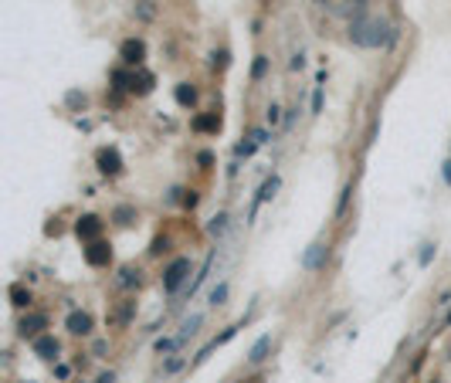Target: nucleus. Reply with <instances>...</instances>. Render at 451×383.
Wrapping results in <instances>:
<instances>
[{
	"label": "nucleus",
	"instance_id": "4468645a",
	"mask_svg": "<svg viewBox=\"0 0 451 383\" xmlns=\"http://www.w3.org/2000/svg\"><path fill=\"white\" fill-rule=\"evenodd\" d=\"M98 163H102V173H119V156L115 153H102Z\"/></svg>",
	"mask_w": 451,
	"mask_h": 383
},
{
	"label": "nucleus",
	"instance_id": "ddd939ff",
	"mask_svg": "<svg viewBox=\"0 0 451 383\" xmlns=\"http://www.w3.org/2000/svg\"><path fill=\"white\" fill-rule=\"evenodd\" d=\"M122 58H126L129 65H136V61L143 58V44H139V41H129V44L122 48Z\"/></svg>",
	"mask_w": 451,
	"mask_h": 383
},
{
	"label": "nucleus",
	"instance_id": "412c9836",
	"mask_svg": "<svg viewBox=\"0 0 451 383\" xmlns=\"http://www.w3.org/2000/svg\"><path fill=\"white\" fill-rule=\"evenodd\" d=\"M10 295H14V302H17V306H27V302H31V295H24V292H20V288H14V292H10Z\"/></svg>",
	"mask_w": 451,
	"mask_h": 383
},
{
	"label": "nucleus",
	"instance_id": "4be33fe9",
	"mask_svg": "<svg viewBox=\"0 0 451 383\" xmlns=\"http://www.w3.org/2000/svg\"><path fill=\"white\" fill-rule=\"evenodd\" d=\"M180 363H183V360H180V356H173V360L163 366V373H177V370H180Z\"/></svg>",
	"mask_w": 451,
	"mask_h": 383
},
{
	"label": "nucleus",
	"instance_id": "6ab92c4d",
	"mask_svg": "<svg viewBox=\"0 0 451 383\" xmlns=\"http://www.w3.org/2000/svg\"><path fill=\"white\" fill-rule=\"evenodd\" d=\"M177 102H180V105H190V102H193V88L180 85V88H177Z\"/></svg>",
	"mask_w": 451,
	"mask_h": 383
},
{
	"label": "nucleus",
	"instance_id": "2eb2a0df",
	"mask_svg": "<svg viewBox=\"0 0 451 383\" xmlns=\"http://www.w3.org/2000/svg\"><path fill=\"white\" fill-rule=\"evenodd\" d=\"M200 326V315H190L187 322H183V329H180V336H177V343H183V339H187L190 332H193V329Z\"/></svg>",
	"mask_w": 451,
	"mask_h": 383
},
{
	"label": "nucleus",
	"instance_id": "39448f33",
	"mask_svg": "<svg viewBox=\"0 0 451 383\" xmlns=\"http://www.w3.org/2000/svg\"><path fill=\"white\" fill-rule=\"evenodd\" d=\"M34 353L44 356V360H51V356H58V343L51 339V336H41L38 343H34Z\"/></svg>",
	"mask_w": 451,
	"mask_h": 383
},
{
	"label": "nucleus",
	"instance_id": "f8f14e48",
	"mask_svg": "<svg viewBox=\"0 0 451 383\" xmlns=\"http://www.w3.org/2000/svg\"><path fill=\"white\" fill-rule=\"evenodd\" d=\"M268 346H271V336H262V339L255 343V349H251V363H262L265 353H268Z\"/></svg>",
	"mask_w": 451,
	"mask_h": 383
},
{
	"label": "nucleus",
	"instance_id": "7ed1b4c3",
	"mask_svg": "<svg viewBox=\"0 0 451 383\" xmlns=\"http://www.w3.org/2000/svg\"><path fill=\"white\" fill-rule=\"evenodd\" d=\"M187 271H190V258H177V261L167 268V275H163V288H167V292H177V288L183 285Z\"/></svg>",
	"mask_w": 451,
	"mask_h": 383
},
{
	"label": "nucleus",
	"instance_id": "423d86ee",
	"mask_svg": "<svg viewBox=\"0 0 451 383\" xmlns=\"http://www.w3.org/2000/svg\"><path fill=\"white\" fill-rule=\"evenodd\" d=\"M275 190H278V176H271V180H268V183L262 187V193L255 197V204H251V217H255V211H258V207H262V204H265V200H268V197H271Z\"/></svg>",
	"mask_w": 451,
	"mask_h": 383
},
{
	"label": "nucleus",
	"instance_id": "20e7f679",
	"mask_svg": "<svg viewBox=\"0 0 451 383\" xmlns=\"http://www.w3.org/2000/svg\"><path fill=\"white\" fill-rule=\"evenodd\" d=\"M265 136H268L265 129H255V133H251V136L245 139V143L238 146V156H245V159H248V156H251V153H255V150H258V146L265 143Z\"/></svg>",
	"mask_w": 451,
	"mask_h": 383
},
{
	"label": "nucleus",
	"instance_id": "1a4fd4ad",
	"mask_svg": "<svg viewBox=\"0 0 451 383\" xmlns=\"http://www.w3.org/2000/svg\"><path fill=\"white\" fill-rule=\"evenodd\" d=\"M44 326H48V319H44V315H27V319L20 322V332H24V336H34V332H38V329H44Z\"/></svg>",
	"mask_w": 451,
	"mask_h": 383
},
{
	"label": "nucleus",
	"instance_id": "f03ea898",
	"mask_svg": "<svg viewBox=\"0 0 451 383\" xmlns=\"http://www.w3.org/2000/svg\"><path fill=\"white\" fill-rule=\"evenodd\" d=\"M316 3H322L329 14H336V17H350V20H357V17H366L363 10H366V3L370 0H316Z\"/></svg>",
	"mask_w": 451,
	"mask_h": 383
},
{
	"label": "nucleus",
	"instance_id": "dca6fc26",
	"mask_svg": "<svg viewBox=\"0 0 451 383\" xmlns=\"http://www.w3.org/2000/svg\"><path fill=\"white\" fill-rule=\"evenodd\" d=\"M132 282H139V271H132V268H122V271H119V285L129 288Z\"/></svg>",
	"mask_w": 451,
	"mask_h": 383
},
{
	"label": "nucleus",
	"instance_id": "b1692460",
	"mask_svg": "<svg viewBox=\"0 0 451 383\" xmlns=\"http://www.w3.org/2000/svg\"><path fill=\"white\" fill-rule=\"evenodd\" d=\"M98 383H115V377H112V373H102V377H98Z\"/></svg>",
	"mask_w": 451,
	"mask_h": 383
},
{
	"label": "nucleus",
	"instance_id": "a211bd4d",
	"mask_svg": "<svg viewBox=\"0 0 451 383\" xmlns=\"http://www.w3.org/2000/svg\"><path fill=\"white\" fill-rule=\"evenodd\" d=\"M224 299H227V285H224V282H221V285H217V288H214V292H210V306H221V302H224Z\"/></svg>",
	"mask_w": 451,
	"mask_h": 383
},
{
	"label": "nucleus",
	"instance_id": "f257e3e1",
	"mask_svg": "<svg viewBox=\"0 0 451 383\" xmlns=\"http://www.w3.org/2000/svg\"><path fill=\"white\" fill-rule=\"evenodd\" d=\"M397 38L394 24L383 17H357L350 20V41L360 48H387Z\"/></svg>",
	"mask_w": 451,
	"mask_h": 383
},
{
	"label": "nucleus",
	"instance_id": "6e6552de",
	"mask_svg": "<svg viewBox=\"0 0 451 383\" xmlns=\"http://www.w3.org/2000/svg\"><path fill=\"white\" fill-rule=\"evenodd\" d=\"M68 329H72V332H89V329H92V319H89L85 312H72V315H68Z\"/></svg>",
	"mask_w": 451,
	"mask_h": 383
},
{
	"label": "nucleus",
	"instance_id": "9b49d317",
	"mask_svg": "<svg viewBox=\"0 0 451 383\" xmlns=\"http://www.w3.org/2000/svg\"><path fill=\"white\" fill-rule=\"evenodd\" d=\"M98 228H102V224H98L95 217H82V221H78V237H95Z\"/></svg>",
	"mask_w": 451,
	"mask_h": 383
},
{
	"label": "nucleus",
	"instance_id": "f3484780",
	"mask_svg": "<svg viewBox=\"0 0 451 383\" xmlns=\"http://www.w3.org/2000/svg\"><path fill=\"white\" fill-rule=\"evenodd\" d=\"M207 230H210L214 237H217V234H224V230H227V217H224V214H221V217H214V221H210V228H207Z\"/></svg>",
	"mask_w": 451,
	"mask_h": 383
},
{
	"label": "nucleus",
	"instance_id": "0eeeda50",
	"mask_svg": "<svg viewBox=\"0 0 451 383\" xmlns=\"http://www.w3.org/2000/svg\"><path fill=\"white\" fill-rule=\"evenodd\" d=\"M326 254H329V251H326V244H312V251H309L305 258H302V265H305V268H319Z\"/></svg>",
	"mask_w": 451,
	"mask_h": 383
},
{
	"label": "nucleus",
	"instance_id": "aec40b11",
	"mask_svg": "<svg viewBox=\"0 0 451 383\" xmlns=\"http://www.w3.org/2000/svg\"><path fill=\"white\" fill-rule=\"evenodd\" d=\"M197 129H217V119H214V115H204V119H197Z\"/></svg>",
	"mask_w": 451,
	"mask_h": 383
},
{
	"label": "nucleus",
	"instance_id": "9d476101",
	"mask_svg": "<svg viewBox=\"0 0 451 383\" xmlns=\"http://www.w3.org/2000/svg\"><path fill=\"white\" fill-rule=\"evenodd\" d=\"M85 258H89V265H105L109 261V248L105 244H92V248L85 251Z\"/></svg>",
	"mask_w": 451,
	"mask_h": 383
},
{
	"label": "nucleus",
	"instance_id": "5701e85b",
	"mask_svg": "<svg viewBox=\"0 0 451 383\" xmlns=\"http://www.w3.org/2000/svg\"><path fill=\"white\" fill-rule=\"evenodd\" d=\"M173 346H177V339H160V343H156V349H160V353H170Z\"/></svg>",
	"mask_w": 451,
	"mask_h": 383
}]
</instances>
